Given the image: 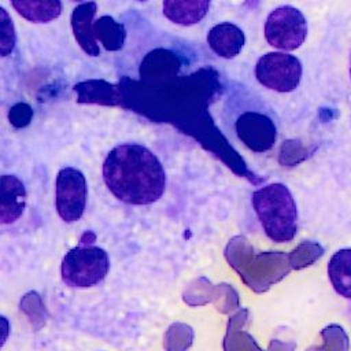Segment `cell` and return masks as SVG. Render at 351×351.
Wrapping results in <instances>:
<instances>
[{"instance_id": "2", "label": "cell", "mask_w": 351, "mask_h": 351, "mask_svg": "<svg viewBox=\"0 0 351 351\" xmlns=\"http://www.w3.org/2000/svg\"><path fill=\"white\" fill-rule=\"evenodd\" d=\"M254 211L274 243H288L298 232V206L289 188L282 182H271L252 193Z\"/></svg>"}, {"instance_id": "9", "label": "cell", "mask_w": 351, "mask_h": 351, "mask_svg": "<svg viewBox=\"0 0 351 351\" xmlns=\"http://www.w3.org/2000/svg\"><path fill=\"white\" fill-rule=\"evenodd\" d=\"M207 44L219 58L233 59L241 52L245 44V34L237 25L221 22L208 30Z\"/></svg>"}, {"instance_id": "18", "label": "cell", "mask_w": 351, "mask_h": 351, "mask_svg": "<svg viewBox=\"0 0 351 351\" xmlns=\"http://www.w3.org/2000/svg\"><path fill=\"white\" fill-rule=\"evenodd\" d=\"M10 321L5 315L0 314V348H3V346L5 344L8 336H10Z\"/></svg>"}, {"instance_id": "6", "label": "cell", "mask_w": 351, "mask_h": 351, "mask_svg": "<svg viewBox=\"0 0 351 351\" xmlns=\"http://www.w3.org/2000/svg\"><path fill=\"white\" fill-rule=\"evenodd\" d=\"M27 189L15 174H0V237H22V219L27 211Z\"/></svg>"}, {"instance_id": "15", "label": "cell", "mask_w": 351, "mask_h": 351, "mask_svg": "<svg viewBox=\"0 0 351 351\" xmlns=\"http://www.w3.org/2000/svg\"><path fill=\"white\" fill-rule=\"evenodd\" d=\"M93 34L107 51H119L123 47L126 30L112 16L103 15L93 21Z\"/></svg>"}, {"instance_id": "20", "label": "cell", "mask_w": 351, "mask_h": 351, "mask_svg": "<svg viewBox=\"0 0 351 351\" xmlns=\"http://www.w3.org/2000/svg\"><path fill=\"white\" fill-rule=\"evenodd\" d=\"M140 1H145V0H140Z\"/></svg>"}, {"instance_id": "12", "label": "cell", "mask_w": 351, "mask_h": 351, "mask_svg": "<svg viewBox=\"0 0 351 351\" xmlns=\"http://www.w3.org/2000/svg\"><path fill=\"white\" fill-rule=\"evenodd\" d=\"M77 103L117 106L119 103V90L117 85L104 80H86L74 85Z\"/></svg>"}, {"instance_id": "4", "label": "cell", "mask_w": 351, "mask_h": 351, "mask_svg": "<svg viewBox=\"0 0 351 351\" xmlns=\"http://www.w3.org/2000/svg\"><path fill=\"white\" fill-rule=\"evenodd\" d=\"M265 38L278 51H295L303 45L308 33L304 14L293 5L276 7L266 18Z\"/></svg>"}, {"instance_id": "11", "label": "cell", "mask_w": 351, "mask_h": 351, "mask_svg": "<svg viewBox=\"0 0 351 351\" xmlns=\"http://www.w3.org/2000/svg\"><path fill=\"white\" fill-rule=\"evenodd\" d=\"M211 0H163V15L173 23L192 26L208 12Z\"/></svg>"}, {"instance_id": "1", "label": "cell", "mask_w": 351, "mask_h": 351, "mask_svg": "<svg viewBox=\"0 0 351 351\" xmlns=\"http://www.w3.org/2000/svg\"><path fill=\"white\" fill-rule=\"evenodd\" d=\"M103 180L121 202L148 206L158 202L166 189V173L158 156L141 144L114 147L103 163Z\"/></svg>"}, {"instance_id": "5", "label": "cell", "mask_w": 351, "mask_h": 351, "mask_svg": "<svg viewBox=\"0 0 351 351\" xmlns=\"http://www.w3.org/2000/svg\"><path fill=\"white\" fill-rule=\"evenodd\" d=\"M303 66L299 58L282 51L262 55L255 66L258 82L274 92L288 93L295 90L302 80Z\"/></svg>"}, {"instance_id": "3", "label": "cell", "mask_w": 351, "mask_h": 351, "mask_svg": "<svg viewBox=\"0 0 351 351\" xmlns=\"http://www.w3.org/2000/svg\"><path fill=\"white\" fill-rule=\"evenodd\" d=\"M108 270V254L97 245H78L69 250L60 265L62 280L71 288L97 285L107 277Z\"/></svg>"}, {"instance_id": "8", "label": "cell", "mask_w": 351, "mask_h": 351, "mask_svg": "<svg viewBox=\"0 0 351 351\" xmlns=\"http://www.w3.org/2000/svg\"><path fill=\"white\" fill-rule=\"evenodd\" d=\"M234 129L239 140L252 152H266L276 143L277 128L265 114L245 111L236 119Z\"/></svg>"}, {"instance_id": "10", "label": "cell", "mask_w": 351, "mask_h": 351, "mask_svg": "<svg viewBox=\"0 0 351 351\" xmlns=\"http://www.w3.org/2000/svg\"><path fill=\"white\" fill-rule=\"evenodd\" d=\"M97 11L95 1L78 4L71 12V29L74 38L82 51L89 56H99L100 48L93 34V18Z\"/></svg>"}, {"instance_id": "17", "label": "cell", "mask_w": 351, "mask_h": 351, "mask_svg": "<svg viewBox=\"0 0 351 351\" xmlns=\"http://www.w3.org/2000/svg\"><path fill=\"white\" fill-rule=\"evenodd\" d=\"M33 117V110L27 103H16L11 107L8 112V119L12 126L15 128H25L30 123V119Z\"/></svg>"}, {"instance_id": "16", "label": "cell", "mask_w": 351, "mask_h": 351, "mask_svg": "<svg viewBox=\"0 0 351 351\" xmlns=\"http://www.w3.org/2000/svg\"><path fill=\"white\" fill-rule=\"evenodd\" d=\"M16 44V33L8 11L0 7V56L12 53Z\"/></svg>"}, {"instance_id": "19", "label": "cell", "mask_w": 351, "mask_h": 351, "mask_svg": "<svg viewBox=\"0 0 351 351\" xmlns=\"http://www.w3.org/2000/svg\"><path fill=\"white\" fill-rule=\"evenodd\" d=\"M350 77H351V55H350Z\"/></svg>"}, {"instance_id": "14", "label": "cell", "mask_w": 351, "mask_h": 351, "mask_svg": "<svg viewBox=\"0 0 351 351\" xmlns=\"http://www.w3.org/2000/svg\"><path fill=\"white\" fill-rule=\"evenodd\" d=\"M15 11L33 23H47L62 12L60 0H11Z\"/></svg>"}, {"instance_id": "7", "label": "cell", "mask_w": 351, "mask_h": 351, "mask_svg": "<svg viewBox=\"0 0 351 351\" xmlns=\"http://www.w3.org/2000/svg\"><path fill=\"white\" fill-rule=\"evenodd\" d=\"M88 186L85 176L75 167H63L55 181V208L64 222L81 219L86 207Z\"/></svg>"}, {"instance_id": "13", "label": "cell", "mask_w": 351, "mask_h": 351, "mask_svg": "<svg viewBox=\"0 0 351 351\" xmlns=\"http://www.w3.org/2000/svg\"><path fill=\"white\" fill-rule=\"evenodd\" d=\"M328 276L333 289L340 296L351 299V248H341L330 256Z\"/></svg>"}]
</instances>
